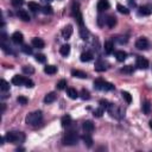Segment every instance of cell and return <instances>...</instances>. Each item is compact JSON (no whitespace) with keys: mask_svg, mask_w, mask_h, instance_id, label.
I'll list each match as a JSON object with an SVG mask.
<instances>
[{"mask_svg":"<svg viewBox=\"0 0 152 152\" xmlns=\"http://www.w3.org/2000/svg\"><path fill=\"white\" fill-rule=\"evenodd\" d=\"M44 72L48 74V75H53L57 72V67L55 65H46L44 67Z\"/></svg>","mask_w":152,"mask_h":152,"instance_id":"obj_24","label":"cell"},{"mask_svg":"<svg viewBox=\"0 0 152 152\" xmlns=\"http://www.w3.org/2000/svg\"><path fill=\"white\" fill-rule=\"evenodd\" d=\"M102 114H103V108L102 107H100L99 109H95L94 110V117H96V118H101Z\"/></svg>","mask_w":152,"mask_h":152,"instance_id":"obj_41","label":"cell"},{"mask_svg":"<svg viewBox=\"0 0 152 152\" xmlns=\"http://www.w3.org/2000/svg\"><path fill=\"white\" fill-rule=\"evenodd\" d=\"M80 96H81L82 100H89V99H90V94H89V91H88L87 89H82Z\"/></svg>","mask_w":152,"mask_h":152,"instance_id":"obj_35","label":"cell"},{"mask_svg":"<svg viewBox=\"0 0 152 152\" xmlns=\"http://www.w3.org/2000/svg\"><path fill=\"white\" fill-rule=\"evenodd\" d=\"M27 6H29V8H30L32 12H37V11L42 10L41 6H39V4H38V3H34V1H30V3L27 4Z\"/></svg>","mask_w":152,"mask_h":152,"instance_id":"obj_28","label":"cell"},{"mask_svg":"<svg viewBox=\"0 0 152 152\" xmlns=\"http://www.w3.org/2000/svg\"><path fill=\"white\" fill-rule=\"evenodd\" d=\"M43 119V113L42 110H36V112H32L30 113L29 115L26 117L25 121L27 125H31V126H34V125H38Z\"/></svg>","mask_w":152,"mask_h":152,"instance_id":"obj_2","label":"cell"},{"mask_svg":"<svg viewBox=\"0 0 152 152\" xmlns=\"http://www.w3.org/2000/svg\"><path fill=\"white\" fill-rule=\"evenodd\" d=\"M96 7H98L99 12H103V11L109 8V1H108V0H99Z\"/></svg>","mask_w":152,"mask_h":152,"instance_id":"obj_9","label":"cell"},{"mask_svg":"<svg viewBox=\"0 0 152 152\" xmlns=\"http://www.w3.org/2000/svg\"><path fill=\"white\" fill-rule=\"evenodd\" d=\"M106 65H107V64H106L103 61H99V62L95 63V70H96V71H105V70L107 69Z\"/></svg>","mask_w":152,"mask_h":152,"instance_id":"obj_23","label":"cell"},{"mask_svg":"<svg viewBox=\"0 0 152 152\" xmlns=\"http://www.w3.org/2000/svg\"><path fill=\"white\" fill-rule=\"evenodd\" d=\"M121 72H125V74H132V72H133V67H132V65H125V67L121 69Z\"/></svg>","mask_w":152,"mask_h":152,"instance_id":"obj_40","label":"cell"},{"mask_svg":"<svg viewBox=\"0 0 152 152\" xmlns=\"http://www.w3.org/2000/svg\"><path fill=\"white\" fill-rule=\"evenodd\" d=\"M80 60L82 62H89L93 60V53L89 52V51H86V52H82L81 56H80Z\"/></svg>","mask_w":152,"mask_h":152,"instance_id":"obj_15","label":"cell"},{"mask_svg":"<svg viewBox=\"0 0 152 152\" xmlns=\"http://www.w3.org/2000/svg\"><path fill=\"white\" fill-rule=\"evenodd\" d=\"M121 96L124 98V100H125L127 103H131V102H132V96H131V94H129L128 91L122 90V91H121Z\"/></svg>","mask_w":152,"mask_h":152,"instance_id":"obj_32","label":"cell"},{"mask_svg":"<svg viewBox=\"0 0 152 152\" xmlns=\"http://www.w3.org/2000/svg\"><path fill=\"white\" fill-rule=\"evenodd\" d=\"M36 61L39 62V63H45L46 57H45L43 53H38V55H36Z\"/></svg>","mask_w":152,"mask_h":152,"instance_id":"obj_38","label":"cell"},{"mask_svg":"<svg viewBox=\"0 0 152 152\" xmlns=\"http://www.w3.org/2000/svg\"><path fill=\"white\" fill-rule=\"evenodd\" d=\"M60 52H61L62 56H65V57H67V56L70 53V45H69V44H64V45H62L61 49H60Z\"/></svg>","mask_w":152,"mask_h":152,"instance_id":"obj_27","label":"cell"},{"mask_svg":"<svg viewBox=\"0 0 152 152\" xmlns=\"http://www.w3.org/2000/svg\"><path fill=\"white\" fill-rule=\"evenodd\" d=\"M1 107H3V110H1V112L4 113V112H5V108H6V107H5V103H3V105H1Z\"/></svg>","mask_w":152,"mask_h":152,"instance_id":"obj_48","label":"cell"},{"mask_svg":"<svg viewBox=\"0 0 152 152\" xmlns=\"http://www.w3.org/2000/svg\"><path fill=\"white\" fill-rule=\"evenodd\" d=\"M12 84L14 86H23L25 83V77H23V76H19V75H14L12 77Z\"/></svg>","mask_w":152,"mask_h":152,"instance_id":"obj_10","label":"cell"},{"mask_svg":"<svg viewBox=\"0 0 152 152\" xmlns=\"http://www.w3.org/2000/svg\"><path fill=\"white\" fill-rule=\"evenodd\" d=\"M65 87H67V81L65 80H61L58 83L56 84V88L58 90H63V89H65Z\"/></svg>","mask_w":152,"mask_h":152,"instance_id":"obj_37","label":"cell"},{"mask_svg":"<svg viewBox=\"0 0 152 152\" xmlns=\"http://www.w3.org/2000/svg\"><path fill=\"white\" fill-rule=\"evenodd\" d=\"M42 1H44V3H51L52 0H42Z\"/></svg>","mask_w":152,"mask_h":152,"instance_id":"obj_49","label":"cell"},{"mask_svg":"<svg viewBox=\"0 0 152 152\" xmlns=\"http://www.w3.org/2000/svg\"><path fill=\"white\" fill-rule=\"evenodd\" d=\"M72 34V26L71 25H67L63 30H62V37L64 39H69Z\"/></svg>","mask_w":152,"mask_h":152,"instance_id":"obj_11","label":"cell"},{"mask_svg":"<svg viewBox=\"0 0 152 152\" xmlns=\"http://www.w3.org/2000/svg\"><path fill=\"white\" fill-rule=\"evenodd\" d=\"M32 45H33L34 48H38V49H43L44 45H45V43H44L43 39L36 37V38H32Z\"/></svg>","mask_w":152,"mask_h":152,"instance_id":"obj_12","label":"cell"},{"mask_svg":"<svg viewBox=\"0 0 152 152\" xmlns=\"http://www.w3.org/2000/svg\"><path fill=\"white\" fill-rule=\"evenodd\" d=\"M117 10H118L120 13H122V14H128V13H129V10H128L127 7H125L124 5H121V4H118V5H117Z\"/></svg>","mask_w":152,"mask_h":152,"instance_id":"obj_33","label":"cell"},{"mask_svg":"<svg viewBox=\"0 0 152 152\" xmlns=\"http://www.w3.org/2000/svg\"><path fill=\"white\" fill-rule=\"evenodd\" d=\"M98 24H99V26H103L105 25V18L102 17V15H99V18H98Z\"/></svg>","mask_w":152,"mask_h":152,"instance_id":"obj_46","label":"cell"},{"mask_svg":"<svg viewBox=\"0 0 152 152\" xmlns=\"http://www.w3.org/2000/svg\"><path fill=\"white\" fill-rule=\"evenodd\" d=\"M17 101H18L19 103H20V105H26V103L29 102V99L25 98V96H18Z\"/></svg>","mask_w":152,"mask_h":152,"instance_id":"obj_43","label":"cell"},{"mask_svg":"<svg viewBox=\"0 0 152 152\" xmlns=\"http://www.w3.org/2000/svg\"><path fill=\"white\" fill-rule=\"evenodd\" d=\"M22 51H23L24 53H26V55H31V53H32V48L29 46V45H23V46H22Z\"/></svg>","mask_w":152,"mask_h":152,"instance_id":"obj_39","label":"cell"},{"mask_svg":"<svg viewBox=\"0 0 152 152\" xmlns=\"http://www.w3.org/2000/svg\"><path fill=\"white\" fill-rule=\"evenodd\" d=\"M138 12L140 15H150L152 13V10H150V7H147V6H141V7H139Z\"/></svg>","mask_w":152,"mask_h":152,"instance_id":"obj_26","label":"cell"},{"mask_svg":"<svg viewBox=\"0 0 152 152\" xmlns=\"http://www.w3.org/2000/svg\"><path fill=\"white\" fill-rule=\"evenodd\" d=\"M23 72L24 74H27V75H31L34 72V68L32 65H24L23 67Z\"/></svg>","mask_w":152,"mask_h":152,"instance_id":"obj_34","label":"cell"},{"mask_svg":"<svg viewBox=\"0 0 152 152\" xmlns=\"http://www.w3.org/2000/svg\"><path fill=\"white\" fill-rule=\"evenodd\" d=\"M94 88L95 89H99V90H113L114 86L107 81H103L101 79L99 80H95L94 81Z\"/></svg>","mask_w":152,"mask_h":152,"instance_id":"obj_5","label":"cell"},{"mask_svg":"<svg viewBox=\"0 0 152 152\" xmlns=\"http://www.w3.org/2000/svg\"><path fill=\"white\" fill-rule=\"evenodd\" d=\"M150 127H151V129H152V120L150 121Z\"/></svg>","mask_w":152,"mask_h":152,"instance_id":"obj_50","label":"cell"},{"mask_svg":"<svg viewBox=\"0 0 152 152\" xmlns=\"http://www.w3.org/2000/svg\"><path fill=\"white\" fill-rule=\"evenodd\" d=\"M71 75L74 76V77H79V79H87L88 75L81 70H72L71 71Z\"/></svg>","mask_w":152,"mask_h":152,"instance_id":"obj_18","label":"cell"},{"mask_svg":"<svg viewBox=\"0 0 152 152\" xmlns=\"http://www.w3.org/2000/svg\"><path fill=\"white\" fill-rule=\"evenodd\" d=\"M143 112H144V114H146V115H148V114L151 113V103H150V101H145L144 103H143Z\"/></svg>","mask_w":152,"mask_h":152,"instance_id":"obj_29","label":"cell"},{"mask_svg":"<svg viewBox=\"0 0 152 152\" xmlns=\"http://www.w3.org/2000/svg\"><path fill=\"white\" fill-rule=\"evenodd\" d=\"M115 57H117V60L119 62H124L127 58V53L125 51H122V50H119V51L115 52Z\"/></svg>","mask_w":152,"mask_h":152,"instance_id":"obj_19","label":"cell"},{"mask_svg":"<svg viewBox=\"0 0 152 152\" xmlns=\"http://www.w3.org/2000/svg\"><path fill=\"white\" fill-rule=\"evenodd\" d=\"M67 93H68V96H69L70 99H72V100L77 99V98L80 96L79 93H77V90H76L75 88H68V89H67Z\"/></svg>","mask_w":152,"mask_h":152,"instance_id":"obj_17","label":"cell"},{"mask_svg":"<svg viewBox=\"0 0 152 152\" xmlns=\"http://www.w3.org/2000/svg\"><path fill=\"white\" fill-rule=\"evenodd\" d=\"M94 124H93V121H90V120H87V121H84L83 122V129L87 132V133H90V132H93L94 131Z\"/></svg>","mask_w":152,"mask_h":152,"instance_id":"obj_16","label":"cell"},{"mask_svg":"<svg viewBox=\"0 0 152 152\" xmlns=\"http://www.w3.org/2000/svg\"><path fill=\"white\" fill-rule=\"evenodd\" d=\"M56 94L53 93V91H51V93H49V94H46L45 95V98H44V102L45 103H51V102H53L55 100H56Z\"/></svg>","mask_w":152,"mask_h":152,"instance_id":"obj_20","label":"cell"},{"mask_svg":"<svg viewBox=\"0 0 152 152\" xmlns=\"http://www.w3.org/2000/svg\"><path fill=\"white\" fill-rule=\"evenodd\" d=\"M24 86L27 87V88H32V87L34 86V83H33V81H31L30 79H25V83H24Z\"/></svg>","mask_w":152,"mask_h":152,"instance_id":"obj_45","label":"cell"},{"mask_svg":"<svg viewBox=\"0 0 152 152\" xmlns=\"http://www.w3.org/2000/svg\"><path fill=\"white\" fill-rule=\"evenodd\" d=\"M136 48L139 49V50H146V49H148V41L146 39V38H144V37L139 38V39L136 42Z\"/></svg>","mask_w":152,"mask_h":152,"instance_id":"obj_6","label":"cell"},{"mask_svg":"<svg viewBox=\"0 0 152 152\" xmlns=\"http://www.w3.org/2000/svg\"><path fill=\"white\" fill-rule=\"evenodd\" d=\"M18 17L22 19L23 22H30V15L25 10H18Z\"/></svg>","mask_w":152,"mask_h":152,"instance_id":"obj_13","label":"cell"},{"mask_svg":"<svg viewBox=\"0 0 152 152\" xmlns=\"http://www.w3.org/2000/svg\"><path fill=\"white\" fill-rule=\"evenodd\" d=\"M12 41L15 43V44H22L24 42V36L22 32L19 31H15L13 34H12Z\"/></svg>","mask_w":152,"mask_h":152,"instance_id":"obj_7","label":"cell"},{"mask_svg":"<svg viewBox=\"0 0 152 152\" xmlns=\"http://www.w3.org/2000/svg\"><path fill=\"white\" fill-rule=\"evenodd\" d=\"M128 5H129V7H136L137 6L136 0H128Z\"/></svg>","mask_w":152,"mask_h":152,"instance_id":"obj_47","label":"cell"},{"mask_svg":"<svg viewBox=\"0 0 152 152\" xmlns=\"http://www.w3.org/2000/svg\"><path fill=\"white\" fill-rule=\"evenodd\" d=\"M106 24H107V26H108L109 29H113L114 26L117 25V18L114 17V15L107 17V19H106Z\"/></svg>","mask_w":152,"mask_h":152,"instance_id":"obj_14","label":"cell"},{"mask_svg":"<svg viewBox=\"0 0 152 152\" xmlns=\"http://www.w3.org/2000/svg\"><path fill=\"white\" fill-rule=\"evenodd\" d=\"M113 51H114V44H113V42L112 41L106 42L105 43V52L108 53V55H110Z\"/></svg>","mask_w":152,"mask_h":152,"instance_id":"obj_21","label":"cell"},{"mask_svg":"<svg viewBox=\"0 0 152 152\" xmlns=\"http://www.w3.org/2000/svg\"><path fill=\"white\" fill-rule=\"evenodd\" d=\"M0 89L3 91H7L10 89V83L5 80H0Z\"/></svg>","mask_w":152,"mask_h":152,"instance_id":"obj_31","label":"cell"},{"mask_svg":"<svg viewBox=\"0 0 152 152\" xmlns=\"http://www.w3.org/2000/svg\"><path fill=\"white\" fill-rule=\"evenodd\" d=\"M42 12H43L44 14H52V13H53V10H52V7H51L50 5H45V6L42 7Z\"/></svg>","mask_w":152,"mask_h":152,"instance_id":"obj_36","label":"cell"},{"mask_svg":"<svg viewBox=\"0 0 152 152\" xmlns=\"http://www.w3.org/2000/svg\"><path fill=\"white\" fill-rule=\"evenodd\" d=\"M82 140L84 141V144L88 146V147H90V146H93V139H91V137L89 136V134H84L83 137H82Z\"/></svg>","mask_w":152,"mask_h":152,"instance_id":"obj_30","label":"cell"},{"mask_svg":"<svg viewBox=\"0 0 152 152\" xmlns=\"http://www.w3.org/2000/svg\"><path fill=\"white\" fill-rule=\"evenodd\" d=\"M137 67L139 68V69H147L148 68V61L146 60V58H144V57H138L137 58Z\"/></svg>","mask_w":152,"mask_h":152,"instance_id":"obj_8","label":"cell"},{"mask_svg":"<svg viewBox=\"0 0 152 152\" xmlns=\"http://www.w3.org/2000/svg\"><path fill=\"white\" fill-rule=\"evenodd\" d=\"M109 105H110V103H109L107 100H103V99H102V100H100V107H102L103 109H106V110H107V108L109 107Z\"/></svg>","mask_w":152,"mask_h":152,"instance_id":"obj_44","label":"cell"},{"mask_svg":"<svg viewBox=\"0 0 152 152\" xmlns=\"http://www.w3.org/2000/svg\"><path fill=\"white\" fill-rule=\"evenodd\" d=\"M71 14L72 17L77 20L79 25L80 26H83V17H82V13H81V10H80V4L74 1L72 5H71Z\"/></svg>","mask_w":152,"mask_h":152,"instance_id":"obj_4","label":"cell"},{"mask_svg":"<svg viewBox=\"0 0 152 152\" xmlns=\"http://www.w3.org/2000/svg\"><path fill=\"white\" fill-rule=\"evenodd\" d=\"M80 36H81V38H82L83 41H87L88 38H89V31L84 26H81V29H80Z\"/></svg>","mask_w":152,"mask_h":152,"instance_id":"obj_25","label":"cell"},{"mask_svg":"<svg viewBox=\"0 0 152 152\" xmlns=\"http://www.w3.org/2000/svg\"><path fill=\"white\" fill-rule=\"evenodd\" d=\"M11 4L14 7H19V6H22L24 4V0H11Z\"/></svg>","mask_w":152,"mask_h":152,"instance_id":"obj_42","label":"cell"},{"mask_svg":"<svg viewBox=\"0 0 152 152\" xmlns=\"http://www.w3.org/2000/svg\"><path fill=\"white\" fill-rule=\"evenodd\" d=\"M5 139L8 143H12V144H20V143H23L25 140V134L23 132L12 131V132H7L6 133Z\"/></svg>","mask_w":152,"mask_h":152,"instance_id":"obj_1","label":"cell"},{"mask_svg":"<svg viewBox=\"0 0 152 152\" xmlns=\"http://www.w3.org/2000/svg\"><path fill=\"white\" fill-rule=\"evenodd\" d=\"M62 141H63L64 145H68V146L76 145V144H77V141H79V134L75 131H70L63 137Z\"/></svg>","mask_w":152,"mask_h":152,"instance_id":"obj_3","label":"cell"},{"mask_svg":"<svg viewBox=\"0 0 152 152\" xmlns=\"http://www.w3.org/2000/svg\"><path fill=\"white\" fill-rule=\"evenodd\" d=\"M61 124H62V127H68L71 125V117L70 115H64L62 119H61Z\"/></svg>","mask_w":152,"mask_h":152,"instance_id":"obj_22","label":"cell"}]
</instances>
